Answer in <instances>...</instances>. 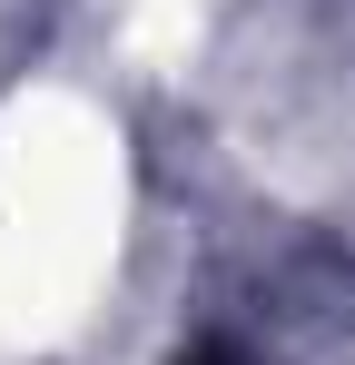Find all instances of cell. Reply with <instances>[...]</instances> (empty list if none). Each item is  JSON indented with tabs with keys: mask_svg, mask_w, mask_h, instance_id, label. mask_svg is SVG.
<instances>
[{
	"mask_svg": "<svg viewBox=\"0 0 355 365\" xmlns=\"http://www.w3.org/2000/svg\"><path fill=\"white\" fill-rule=\"evenodd\" d=\"M187 365H227V356H187Z\"/></svg>",
	"mask_w": 355,
	"mask_h": 365,
	"instance_id": "obj_1",
	"label": "cell"
}]
</instances>
